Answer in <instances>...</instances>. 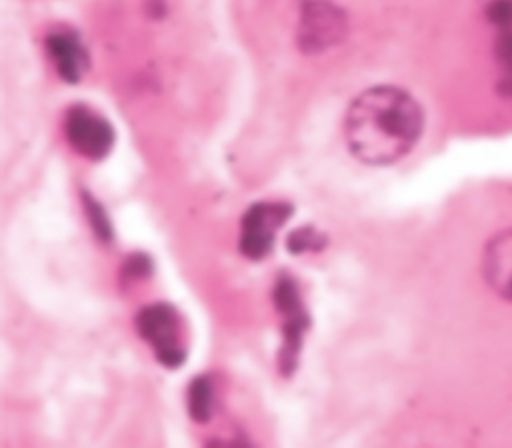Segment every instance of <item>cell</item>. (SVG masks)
I'll return each instance as SVG.
<instances>
[{
	"mask_svg": "<svg viewBox=\"0 0 512 448\" xmlns=\"http://www.w3.org/2000/svg\"><path fill=\"white\" fill-rule=\"evenodd\" d=\"M424 112L398 86H372L358 94L344 116L348 150L364 164L388 166L402 160L420 140Z\"/></svg>",
	"mask_w": 512,
	"mask_h": 448,
	"instance_id": "obj_1",
	"label": "cell"
},
{
	"mask_svg": "<svg viewBox=\"0 0 512 448\" xmlns=\"http://www.w3.org/2000/svg\"><path fill=\"white\" fill-rule=\"evenodd\" d=\"M136 330L146 340L156 360L166 368H178L186 360L184 324L178 310L166 302L142 308L136 316Z\"/></svg>",
	"mask_w": 512,
	"mask_h": 448,
	"instance_id": "obj_2",
	"label": "cell"
},
{
	"mask_svg": "<svg viewBox=\"0 0 512 448\" xmlns=\"http://www.w3.org/2000/svg\"><path fill=\"white\" fill-rule=\"evenodd\" d=\"M274 302L282 314V348H280V370L284 376H290L298 364L302 336L310 324L306 308L300 298L298 284L290 276H280L274 284Z\"/></svg>",
	"mask_w": 512,
	"mask_h": 448,
	"instance_id": "obj_3",
	"label": "cell"
},
{
	"mask_svg": "<svg viewBox=\"0 0 512 448\" xmlns=\"http://www.w3.org/2000/svg\"><path fill=\"white\" fill-rule=\"evenodd\" d=\"M348 30L346 14L326 0H306L298 20V46L314 54L336 46Z\"/></svg>",
	"mask_w": 512,
	"mask_h": 448,
	"instance_id": "obj_4",
	"label": "cell"
},
{
	"mask_svg": "<svg viewBox=\"0 0 512 448\" xmlns=\"http://www.w3.org/2000/svg\"><path fill=\"white\" fill-rule=\"evenodd\" d=\"M292 216L288 202L252 204L240 222V252L250 260L264 258L276 238V232Z\"/></svg>",
	"mask_w": 512,
	"mask_h": 448,
	"instance_id": "obj_5",
	"label": "cell"
},
{
	"mask_svg": "<svg viewBox=\"0 0 512 448\" xmlns=\"http://www.w3.org/2000/svg\"><path fill=\"white\" fill-rule=\"evenodd\" d=\"M64 134L70 146L90 160L106 158L114 146L112 124L84 104L68 108L64 116Z\"/></svg>",
	"mask_w": 512,
	"mask_h": 448,
	"instance_id": "obj_6",
	"label": "cell"
},
{
	"mask_svg": "<svg viewBox=\"0 0 512 448\" xmlns=\"http://www.w3.org/2000/svg\"><path fill=\"white\" fill-rule=\"evenodd\" d=\"M46 52L58 72V76L70 84L84 78L90 60L88 52L74 30L60 28L48 34L46 38Z\"/></svg>",
	"mask_w": 512,
	"mask_h": 448,
	"instance_id": "obj_7",
	"label": "cell"
},
{
	"mask_svg": "<svg viewBox=\"0 0 512 448\" xmlns=\"http://www.w3.org/2000/svg\"><path fill=\"white\" fill-rule=\"evenodd\" d=\"M482 272L488 286L512 302V228L490 238L482 256Z\"/></svg>",
	"mask_w": 512,
	"mask_h": 448,
	"instance_id": "obj_8",
	"label": "cell"
},
{
	"mask_svg": "<svg viewBox=\"0 0 512 448\" xmlns=\"http://www.w3.org/2000/svg\"><path fill=\"white\" fill-rule=\"evenodd\" d=\"M488 18L498 28L496 58L504 68L512 70V0L490 2Z\"/></svg>",
	"mask_w": 512,
	"mask_h": 448,
	"instance_id": "obj_9",
	"label": "cell"
},
{
	"mask_svg": "<svg viewBox=\"0 0 512 448\" xmlns=\"http://www.w3.org/2000/svg\"><path fill=\"white\" fill-rule=\"evenodd\" d=\"M188 412L196 422H208L214 412V384L208 376H198L188 386Z\"/></svg>",
	"mask_w": 512,
	"mask_h": 448,
	"instance_id": "obj_10",
	"label": "cell"
},
{
	"mask_svg": "<svg viewBox=\"0 0 512 448\" xmlns=\"http://www.w3.org/2000/svg\"><path fill=\"white\" fill-rule=\"evenodd\" d=\"M326 246V236L318 232L314 226H302L292 230V234L286 240V248L292 254H304V252H320Z\"/></svg>",
	"mask_w": 512,
	"mask_h": 448,
	"instance_id": "obj_11",
	"label": "cell"
},
{
	"mask_svg": "<svg viewBox=\"0 0 512 448\" xmlns=\"http://www.w3.org/2000/svg\"><path fill=\"white\" fill-rule=\"evenodd\" d=\"M82 200H84V208H86V214L90 218V224H92L94 232L98 234V238L108 242L110 236H112V226H110V220H108L104 208L88 192L82 194Z\"/></svg>",
	"mask_w": 512,
	"mask_h": 448,
	"instance_id": "obj_12",
	"label": "cell"
},
{
	"mask_svg": "<svg viewBox=\"0 0 512 448\" xmlns=\"http://www.w3.org/2000/svg\"><path fill=\"white\" fill-rule=\"evenodd\" d=\"M122 272L124 276H128V280L144 278V274L150 272V260L144 254H134L126 260V268Z\"/></svg>",
	"mask_w": 512,
	"mask_h": 448,
	"instance_id": "obj_13",
	"label": "cell"
}]
</instances>
